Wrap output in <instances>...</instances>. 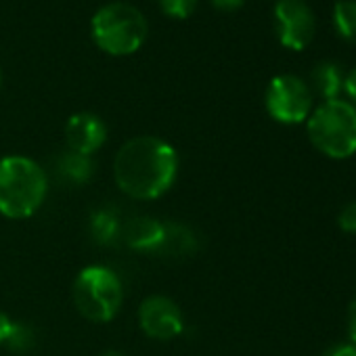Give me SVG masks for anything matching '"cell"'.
<instances>
[{
    "mask_svg": "<svg viewBox=\"0 0 356 356\" xmlns=\"http://www.w3.org/2000/svg\"><path fill=\"white\" fill-rule=\"evenodd\" d=\"M138 325L155 341L176 339L185 331L183 310L168 296H149L138 306Z\"/></svg>",
    "mask_w": 356,
    "mask_h": 356,
    "instance_id": "ba28073f",
    "label": "cell"
},
{
    "mask_svg": "<svg viewBox=\"0 0 356 356\" xmlns=\"http://www.w3.org/2000/svg\"><path fill=\"white\" fill-rule=\"evenodd\" d=\"M101 356H126L124 352H120V350H105Z\"/></svg>",
    "mask_w": 356,
    "mask_h": 356,
    "instance_id": "cb8c5ba5",
    "label": "cell"
},
{
    "mask_svg": "<svg viewBox=\"0 0 356 356\" xmlns=\"http://www.w3.org/2000/svg\"><path fill=\"white\" fill-rule=\"evenodd\" d=\"M107 136H109V130H107L105 120L92 111L74 113L65 124L67 149L80 155L92 157L107 143Z\"/></svg>",
    "mask_w": 356,
    "mask_h": 356,
    "instance_id": "9c48e42d",
    "label": "cell"
},
{
    "mask_svg": "<svg viewBox=\"0 0 356 356\" xmlns=\"http://www.w3.org/2000/svg\"><path fill=\"white\" fill-rule=\"evenodd\" d=\"M181 159L168 140L151 134L128 138L113 159L118 189L136 202L163 197L176 183Z\"/></svg>",
    "mask_w": 356,
    "mask_h": 356,
    "instance_id": "6da1fadb",
    "label": "cell"
},
{
    "mask_svg": "<svg viewBox=\"0 0 356 356\" xmlns=\"http://www.w3.org/2000/svg\"><path fill=\"white\" fill-rule=\"evenodd\" d=\"M210 5H212L216 11L235 13V11H239V9L245 5V0H210Z\"/></svg>",
    "mask_w": 356,
    "mask_h": 356,
    "instance_id": "ffe728a7",
    "label": "cell"
},
{
    "mask_svg": "<svg viewBox=\"0 0 356 356\" xmlns=\"http://www.w3.org/2000/svg\"><path fill=\"white\" fill-rule=\"evenodd\" d=\"M49 176L28 155L0 159V214L9 220L32 218L47 202Z\"/></svg>",
    "mask_w": 356,
    "mask_h": 356,
    "instance_id": "7a4b0ae2",
    "label": "cell"
},
{
    "mask_svg": "<svg viewBox=\"0 0 356 356\" xmlns=\"http://www.w3.org/2000/svg\"><path fill=\"white\" fill-rule=\"evenodd\" d=\"M95 159L88 155H80L74 153L70 149H65L59 157H57V172L63 178L65 183L74 185V187H82L88 185L95 176Z\"/></svg>",
    "mask_w": 356,
    "mask_h": 356,
    "instance_id": "7c38bea8",
    "label": "cell"
},
{
    "mask_svg": "<svg viewBox=\"0 0 356 356\" xmlns=\"http://www.w3.org/2000/svg\"><path fill=\"white\" fill-rule=\"evenodd\" d=\"M266 113L285 126L304 124L314 109V95L306 80L293 74L275 76L264 92Z\"/></svg>",
    "mask_w": 356,
    "mask_h": 356,
    "instance_id": "8992f818",
    "label": "cell"
},
{
    "mask_svg": "<svg viewBox=\"0 0 356 356\" xmlns=\"http://www.w3.org/2000/svg\"><path fill=\"white\" fill-rule=\"evenodd\" d=\"M88 233L97 245H103V248L115 245L122 239V222L115 210L111 208L95 210L88 220Z\"/></svg>",
    "mask_w": 356,
    "mask_h": 356,
    "instance_id": "4fadbf2b",
    "label": "cell"
},
{
    "mask_svg": "<svg viewBox=\"0 0 356 356\" xmlns=\"http://www.w3.org/2000/svg\"><path fill=\"white\" fill-rule=\"evenodd\" d=\"M343 92L352 105H356V67H352L343 78Z\"/></svg>",
    "mask_w": 356,
    "mask_h": 356,
    "instance_id": "44dd1931",
    "label": "cell"
},
{
    "mask_svg": "<svg viewBox=\"0 0 356 356\" xmlns=\"http://www.w3.org/2000/svg\"><path fill=\"white\" fill-rule=\"evenodd\" d=\"M197 250V237L193 235L191 229L170 222L165 225V233L161 239V245L157 250V256H168V258H183L191 256Z\"/></svg>",
    "mask_w": 356,
    "mask_h": 356,
    "instance_id": "5bb4252c",
    "label": "cell"
},
{
    "mask_svg": "<svg viewBox=\"0 0 356 356\" xmlns=\"http://www.w3.org/2000/svg\"><path fill=\"white\" fill-rule=\"evenodd\" d=\"M157 5L170 19H189L197 11L200 0H157Z\"/></svg>",
    "mask_w": 356,
    "mask_h": 356,
    "instance_id": "2e32d148",
    "label": "cell"
},
{
    "mask_svg": "<svg viewBox=\"0 0 356 356\" xmlns=\"http://www.w3.org/2000/svg\"><path fill=\"white\" fill-rule=\"evenodd\" d=\"M343 70L333 63V61H321L312 67L310 72V90L323 101H333L339 99L343 92Z\"/></svg>",
    "mask_w": 356,
    "mask_h": 356,
    "instance_id": "8fae6325",
    "label": "cell"
},
{
    "mask_svg": "<svg viewBox=\"0 0 356 356\" xmlns=\"http://www.w3.org/2000/svg\"><path fill=\"white\" fill-rule=\"evenodd\" d=\"M312 147L329 159H348L356 153V105L348 99L323 101L306 120Z\"/></svg>",
    "mask_w": 356,
    "mask_h": 356,
    "instance_id": "277c9868",
    "label": "cell"
},
{
    "mask_svg": "<svg viewBox=\"0 0 356 356\" xmlns=\"http://www.w3.org/2000/svg\"><path fill=\"white\" fill-rule=\"evenodd\" d=\"M275 32L283 49L304 51L316 34V17L306 0H277Z\"/></svg>",
    "mask_w": 356,
    "mask_h": 356,
    "instance_id": "52a82bcc",
    "label": "cell"
},
{
    "mask_svg": "<svg viewBox=\"0 0 356 356\" xmlns=\"http://www.w3.org/2000/svg\"><path fill=\"white\" fill-rule=\"evenodd\" d=\"M72 298L78 312L92 323H109L122 308L124 285L115 270L103 264L84 266L74 279Z\"/></svg>",
    "mask_w": 356,
    "mask_h": 356,
    "instance_id": "5b68a950",
    "label": "cell"
},
{
    "mask_svg": "<svg viewBox=\"0 0 356 356\" xmlns=\"http://www.w3.org/2000/svg\"><path fill=\"white\" fill-rule=\"evenodd\" d=\"M321 356H356V343L354 341H337L329 346Z\"/></svg>",
    "mask_w": 356,
    "mask_h": 356,
    "instance_id": "d6986e66",
    "label": "cell"
},
{
    "mask_svg": "<svg viewBox=\"0 0 356 356\" xmlns=\"http://www.w3.org/2000/svg\"><path fill=\"white\" fill-rule=\"evenodd\" d=\"M346 325H348V337H350V341L356 343V298L348 306V321H346Z\"/></svg>",
    "mask_w": 356,
    "mask_h": 356,
    "instance_id": "603a6c76",
    "label": "cell"
},
{
    "mask_svg": "<svg viewBox=\"0 0 356 356\" xmlns=\"http://www.w3.org/2000/svg\"><path fill=\"white\" fill-rule=\"evenodd\" d=\"M90 36L103 53L111 57H128L145 44L149 24L138 7L130 3H109L92 15Z\"/></svg>",
    "mask_w": 356,
    "mask_h": 356,
    "instance_id": "3957f363",
    "label": "cell"
},
{
    "mask_svg": "<svg viewBox=\"0 0 356 356\" xmlns=\"http://www.w3.org/2000/svg\"><path fill=\"white\" fill-rule=\"evenodd\" d=\"M337 227L341 233L356 235V202L346 204L337 214Z\"/></svg>",
    "mask_w": 356,
    "mask_h": 356,
    "instance_id": "ac0fdd59",
    "label": "cell"
},
{
    "mask_svg": "<svg viewBox=\"0 0 356 356\" xmlns=\"http://www.w3.org/2000/svg\"><path fill=\"white\" fill-rule=\"evenodd\" d=\"M9 350L17 352V354H26L34 348V333L28 325L24 323H13V329L9 333V339L5 343Z\"/></svg>",
    "mask_w": 356,
    "mask_h": 356,
    "instance_id": "e0dca14e",
    "label": "cell"
},
{
    "mask_svg": "<svg viewBox=\"0 0 356 356\" xmlns=\"http://www.w3.org/2000/svg\"><path fill=\"white\" fill-rule=\"evenodd\" d=\"M333 26L341 40L356 44V0H337L333 7Z\"/></svg>",
    "mask_w": 356,
    "mask_h": 356,
    "instance_id": "9a60e30c",
    "label": "cell"
},
{
    "mask_svg": "<svg viewBox=\"0 0 356 356\" xmlns=\"http://www.w3.org/2000/svg\"><path fill=\"white\" fill-rule=\"evenodd\" d=\"M0 88H3V70H0Z\"/></svg>",
    "mask_w": 356,
    "mask_h": 356,
    "instance_id": "d4e9b609",
    "label": "cell"
},
{
    "mask_svg": "<svg viewBox=\"0 0 356 356\" xmlns=\"http://www.w3.org/2000/svg\"><path fill=\"white\" fill-rule=\"evenodd\" d=\"M165 233V222L153 216H136L122 225V239L130 250L140 254H157Z\"/></svg>",
    "mask_w": 356,
    "mask_h": 356,
    "instance_id": "30bf717a",
    "label": "cell"
},
{
    "mask_svg": "<svg viewBox=\"0 0 356 356\" xmlns=\"http://www.w3.org/2000/svg\"><path fill=\"white\" fill-rule=\"evenodd\" d=\"M13 323H15V321H13L9 314L0 312V346H5V343H7L9 333H11V329H13Z\"/></svg>",
    "mask_w": 356,
    "mask_h": 356,
    "instance_id": "7402d4cb",
    "label": "cell"
}]
</instances>
